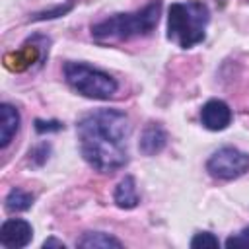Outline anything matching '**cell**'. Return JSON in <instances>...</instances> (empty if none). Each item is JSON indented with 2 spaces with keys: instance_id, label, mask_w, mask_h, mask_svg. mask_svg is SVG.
Returning <instances> with one entry per match:
<instances>
[{
  "instance_id": "cell-1",
  "label": "cell",
  "mask_w": 249,
  "mask_h": 249,
  "mask_svg": "<svg viewBox=\"0 0 249 249\" xmlns=\"http://www.w3.org/2000/svg\"><path fill=\"white\" fill-rule=\"evenodd\" d=\"M80 152L99 173H115L128 163L126 138L130 124L119 109H97L84 115L76 124Z\"/></svg>"
},
{
  "instance_id": "cell-2",
  "label": "cell",
  "mask_w": 249,
  "mask_h": 249,
  "mask_svg": "<svg viewBox=\"0 0 249 249\" xmlns=\"http://www.w3.org/2000/svg\"><path fill=\"white\" fill-rule=\"evenodd\" d=\"M160 12H161V0H152L136 12L113 14L91 25V37L99 43L146 37L156 29Z\"/></svg>"
},
{
  "instance_id": "cell-3",
  "label": "cell",
  "mask_w": 249,
  "mask_h": 249,
  "mask_svg": "<svg viewBox=\"0 0 249 249\" xmlns=\"http://www.w3.org/2000/svg\"><path fill=\"white\" fill-rule=\"evenodd\" d=\"M208 6L200 0L175 2L167 12V39L181 49H193L206 37Z\"/></svg>"
},
{
  "instance_id": "cell-4",
  "label": "cell",
  "mask_w": 249,
  "mask_h": 249,
  "mask_svg": "<svg viewBox=\"0 0 249 249\" xmlns=\"http://www.w3.org/2000/svg\"><path fill=\"white\" fill-rule=\"evenodd\" d=\"M64 80L80 95L89 97V99H99V101L113 97L119 89V82L111 74L95 66H89L86 62H74V60L66 62Z\"/></svg>"
},
{
  "instance_id": "cell-5",
  "label": "cell",
  "mask_w": 249,
  "mask_h": 249,
  "mask_svg": "<svg viewBox=\"0 0 249 249\" xmlns=\"http://www.w3.org/2000/svg\"><path fill=\"white\" fill-rule=\"evenodd\" d=\"M206 171L214 179H222V181L237 179L249 171V154L233 146H224L208 158Z\"/></svg>"
},
{
  "instance_id": "cell-6",
  "label": "cell",
  "mask_w": 249,
  "mask_h": 249,
  "mask_svg": "<svg viewBox=\"0 0 249 249\" xmlns=\"http://www.w3.org/2000/svg\"><path fill=\"white\" fill-rule=\"evenodd\" d=\"M33 237V228L27 220L21 218H10L0 228V243L8 249H19L29 245Z\"/></svg>"
},
{
  "instance_id": "cell-7",
  "label": "cell",
  "mask_w": 249,
  "mask_h": 249,
  "mask_svg": "<svg viewBox=\"0 0 249 249\" xmlns=\"http://www.w3.org/2000/svg\"><path fill=\"white\" fill-rule=\"evenodd\" d=\"M231 119H233V113H231L230 105L222 99H208L200 109L202 126L208 130H214V132L228 128Z\"/></svg>"
},
{
  "instance_id": "cell-8",
  "label": "cell",
  "mask_w": 249,
  "mask_h": 249,
  "mask_svg": "<svg viewBox=\"0 0 249 249\" xmlns=\"http://www.w3.org/2000/svg\"><path fill=\"white\" fill-rule=\"evenodd\" d=\"M43 58V51L39 45L35 43H25L19 51L16 53H8L4 56V66L8 70H14V72H21V70H27L29 66H33V62H39Z\"/></svg>"
},
{
  "instance_id": "cell-9",
  "label": "cell",
  "mask_w": 249,
  "mask_h": 249,
  "mask_svg": "<svg viewBox=\"0 0 249 249\" xmlns=\"http://www.w3.org/2000/svg\"><path fill=\"white\" fill-rule=\"evenodd\" d=\"M165 144H167V132L163 130V126L158 123H150L142 130L138 148L144 156H154V154H160L165 148Z\"/></svg>"
},
{
  "instance_id": "cell-10",
  "label": "cell",
  "mask_w": 249,
  "mask_h": 249,
  "mask_svg": "<svg viewBox=\"0 0 249 249\" xmlns=\"http://www.w3.org/2000/svg\"><path fill=\"white\" fill-rule=\"evenodd\" d=\"M21 117L19 111L12 103H2L0 105V148H8L12 138L16 136L19 128Z\"/></svg>"
},
{
  "instance_id": "cell-11",
  "label": "cell",
  "mask_w": 249,
  "mask_h": 249,
  "mask_svg": "<svg viewBox=\"0 0 249 249\" xmlns=\"http://www.w3.org/2000/svg\"><path fill=\"white\" fill-rule=\"evenodd\" d=\"M113 200L123 210H130V208L138 206L140 196H138L136 181L132 175H124V179L119 181V185L115 187V193H113Z\"/></svg>"
},
{
  "instance_id": "cell-12",
  "label": "cell",
  "mask_w": 249,
  "mask_h": 249,
  "mask_svg": "<svg viewBox=\"0 0 249 249\" xmlns=\"http://www.w3.org/2000/svg\"><path fill=\"white\" fill-rule=\"evenodd\" d=\"M78 247H86V249H109V247H123V243L117 239V237H113V235H109V233H105V231H86L80 239H78V243H76Z\"/></svg>"
},
{
  "instance_id": "cell-13",
  "label": "cell",
  "mask_w": 249,
  "mask_h": 249,
  "mask_svg": "<svg viewBox=\"0 0 249 249\" xmlns=\"http://www.w3.org/2000/svg\"><path fill=\"white\" fill-rule=\"evenodd\" d=\"M6 210L8 212H25L33 204V195L21 191V189H12L6 196Z\"/></svg>"
},
{
  "instance_id": "cell-14",
  "label": "cell",
  "mask_w": 249,
  "mask_h": 249,
  "mask_svg": "<svg viewBox=\"0 0 249 249\" xmlns=\"http://www.w3.org/2000/svg\"><path fill=\"white\" fill-rule=\"evenodd\" d=\"M218 245H220L218 237H216L214 233H210V231H198V233H195V237L191 239V247H193V249L218 247Z\"/></svg>"
},
{
  "instance_id": "cell-15",
  "label": "cell",
  "mask_w": 249,
  "mask_h": 249,
  "mask_svg": "<svg viewBox=\"0 0 249 249\" xmlns=\"http://www.w3.org/2000/svg\"><path fill=\"white\" fill-rule=\"evenodd\" d=\"M74 2L76 0H68L64 6H56V8H53V10H45V12H39V14H35L33 18H31V21H41V19H53V18H58V16H64V14H68L72 8H74Z\"/></svg>"
},
{
  "instance_id": "cell-16",
  "label": "cell",
  "mask_w": 249,
  "mask_h": 249,
  "mask_svg": "<svg viewBox=\"0 0 249 249\" xmlns=\"http://www.w3.org/2000/svg\"><path fill=\"white\" fill-rule=\"evenodd\" d=\"M224 245H226V247H249V226L243 228L239 233L230 235Z\"/></svg>"
},
{
  "instance_id": "cell-17",
  "label": "cell",
  "mask_w": 249,
  "mask_h": 249,
  "mask_svg": "<svg viewBox=\"0 0 249 249\" xmlns=\"http://www.w3.org/2000/svg\"><path fill=\"white\" fill-rule=\"evenodd\" d=\"M29 156H31V160L39 158V165H41V163L47 161V158H49V144H39L37 148H33V150L29 152Z\"/></svg>"
},
{
  "instance_id": "cell-18",
  "label": "cell",
  "mask_w": 249,
  "mask_h": 249,
  "mask_svg": "<svg viewBox=\"0 0 249 249\" xmlns=\"http://www.w3.org/2000/svg\"><path fill=\"white\" fill-rule=\"evenodd\" d=\"M62 124L53 121V123H43V121H35V130L37 132H45V130H60Z\"/></svg>"
},
{
  "instance_id": "cell-19",
  "label": "cell",
  "mask_w": 249,
  "mask_h": 249,
  "mask_svg": "<svg viewBox=\"0 0 249 249\" xmlns=\"http://www.w3.org/2000/svg\"><path fill=\"white\" fill-rule=\"evenodd\" d=\"M43 247H45V249H49V247H60V249H64L66 245H64L62 241H58V239H54V237H49V239H47V241L43 243Z\"/></svg>"
}]
</instances>
